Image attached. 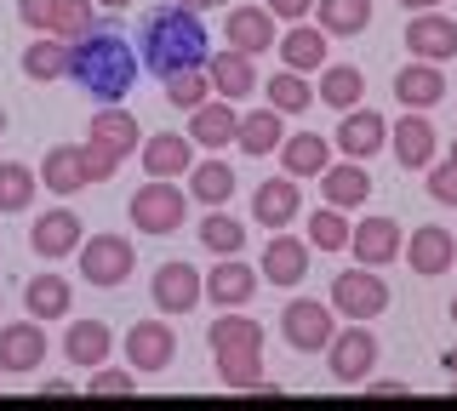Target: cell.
Here are the masks:
<instances>
[{
  "mask_svg": "<svg viewBox=\"0 0 457 411\" xmlns=\"http://www.w3.org/2000/svg\"><path fill=\"white\" fill-rule=\"evenodd\" d=\"M206 52H212L206 23L189 6H154L143 18V63L161 80L183 75V69H206Z\"/></svg>",
  "mask_w": 457,
  "mask_h": 411,
  "instance_id": "obj_1",
  "label": "cell"
},
{
  "mask_svg": "<svg viewBox=\"0 0 457 411\" xmlns=\"http://www.w3.org/2000/svg\"><path fill=\"white\" fill-rule=\"evenodd\" d=\"M69 75H75V86L86 97H97V103H120V97L137 86V52L126 46L120 35L92 29V35H80L75 46H69Z\"/></svg>",
  "mask_w": 457,
  "mask_h": 411,
  "instance_id": "obj_2",
  "label": "cell"
},
{
  "mask_svg": "<svg viewBox=\"0 0 457 411\" xmlns=\"http://www.w3.org/2000/svg\"><path fill=\"white\" fill-rule=\"evenodd\" d=\"M212 360L228 389H263V325L246 315H223L212 325Z\"/></svg>",
  "mask_w": 457,
  "mask_h": 411,
  "instance_id": "obj_3",
  "label": "cell"
},
{
  "mask_svg": "<svg viewBox=\"0 0 457 411\" xmlns=\"http://www.w3.org/2000/svg\"><path fill=\"white\" fill-rule=\"evenodd\" d=\"M114 166H120V160H114V154H104L97 144H80V149H75V144H57V149L46 154V172H40V177H46L52 194H75L80 183L114 177Z\"/></svg>",
  "mask_w": 457,
  "mask_h": 411,
  "instance_id": "obj_4",
  "label": "cell"
},
{
  "mask_svg": "<svg viewBox=\"0 0 457 411\" xmlns=\"http://www.w3.org/2000/svg\"><path fill=\"white\" fill-rule=\"evenodd\" d=\"M18 18L29 23V29H46L57 40H69V35H92L97 29V18H92V0H18Z\"/></svg>",
  "mask_w": 457,
  "mask_h": 411,
  "instance_id": "obj_5",
  "label": "cell"
},
{
  "mask_svg": "<svg viewBox=\"0 0 457 411\" xmlns=\"http://www.w3.org/2000/svg\"><path fill=\"white\" fill-rule=\"evenodd\" d=\"M132 268H137V251H132V240H120V234H92L80 246V275L92 280V286H120Z\"/></svg>",
  "mask_w": 457,
  "mask_h": 411,
  "instance_id": "obj_6",
  "label": "cell"
},
{
  "mask_svg": "<svg viewBox=\"0 0 457 411\" xmlns=\"http://www.w3.org/2000/svg\"><path fill=\"white\" fill-rule=\"evenodd\" d=\"M183 206H189V201H183L166 177H154V183H143V189L132 194V223L143 234H171L183 223Z\"/></svg>",
  "mask_w": 457,
  "mask_h": 411,
  "instance_id": "obj_7",
  "label": "cell"
},
{
  "mask_svg": "<svg viewBox=\"0 0 457 411\" xmlns=\"http://www.w3.org/2000/svg\"><path fill=\"white\" fill-rule=\"evenodd\" d=\"M280 332H286V343H292L297 354L332 349V308H326V303H314V297H297V303H286Z\"/></svg>",
  "mask_w": 457,
  "mask_h": 411,
  "instance_id": "obj_8",
  "label": "cell"
},
{
  "mask_svg": "<svg viewBox=\"0 0 457 411\" xmlns=\"http://www.w3.org/2000/svg\"><path fill=\"white\" fill-rule=\"evenodd\" d=\"M149 292H154V303H161L166 315H189L200 297H206V275H200L195 263H161Z\"/></svg>",
  "mask_w": 457,
  "mask_h": 411,
  "instance_id": "obj_9",
  "label": "cell"
},
{
  "mask_svg": "<svg viewBox=\"0 0 457 411\" xmlns=\"http://www.w3.org/2000/svg\"><path fill=\"white\" fill-rule=\"evenodd\" d=\"M332 303L349 320H371V315H383V308H389V286H383L378 275H366V268H349V275L332 280Z\"/></svg>",
  "mask_w": 457,
  "mask_h": 411,
  "instance_id": "obj_10",
  "label": "cell"
},
{
  "mask_svg": "<svg viewBox=\"0 0 457 411\" xmlns=\"http://www.w3.org/2000/svg\"><path fill=\"white\" fill-rule=\"evenodd\" d=\"M406 52L418 63H446L457 58V23L452 18H435V12H418L406 23Z\"/></svg>",
  "mask_w": 457,
  "mask_h": 411,
  "instance_id": "obj_11",
  "label": "cell"
},
{
  "mask_svg": "<svg viewBox=\"0 0 457 411\" xmlns=\"http://www.w3.org/2000/svg\"><path fill=\"white\" fill-rule=\"evenodd\" d=\"M29 240H35V251H40V258H69V251H80V246H86L80 218H75L69 206L40 211V218H35V229H29Z\"/></svg>",
  "mask_w": 457,
  "mask_h": 411,
  "instance_id": "obj_12",
  "label": "cell"
},
{
  "mask_svg": "<svg viewBox=\"0 0 457 411\" xmlns=\"http://www.w3.org/2000/svg\"><path fill=\"white\" fill-rule=\"evenodd\" d=\"M171 354H178V337L166 332V320H137L132 332H126V360H132L137 372H166Z\"/></svg>",
  "mask_w": 457,
  "mask_h": 411,
  "instance_id": "obj_13",
  "label": "cell"
},
{
  "mask_svg": "<svg viewBox=\"0 0 457 411\" xmlns=\"http://www.w3.org/2000/svg\"><path fill=\"white\" fill-rule=\"evenodd\" d=\"M349 246H354V258H361L366 268H378V263H389L400 246H406V234H400V223L395 218H366L361 229L349 234Z\"/></svg>",
  "mask_w": 457,
  "mask_h": 411,
  "instance_id": "obj_14",
  "label": "cell"
},
{
  "mask_svg": "<svg viewBox=\"0 0 457 411\" xmlns=\"http://www.w3.org/2000/svg\"><path fill=\"white\" fill-rule=\"evenodd\" d=\"M371 360H378V337L371 332H343V337H332V377L337 382H361L366 372H371Z\"/></svg>",
  "mask_w": 457,
  "mask_h": 411,
  "instance_id": "obj_15",
  "label": "cell"
},
{
  "mask_svg": "<svg viewBox=\"0 0 457 411\" xmlns=\"http://www.w3.org/2000/svg\"><path fill=\"white\" fill-rule=\"evenodd\" d=\"M406 263L418 268V275H446V268L457 263V240L428 223V229H418V234L406 240Z\"/></svg>",
  "mask_w": 457,
  "mask_h": 411,
  "instance_id": "obj_16",
  "label": "cell"
},
{
  "mask_svg": "<svg viewBox=\"0 0 457 411\" xmlns=\"http://www.w3.org/2000/svg\"><path fill=\"white\" fill-rule=\"evenodd\" d=\"M46 360V337H40V325H6L0 332V372H35V366Z\"/></svg>",
  "mask_w": 457,
  "mask_h": 411,
  "instance_id": "obj_17",
  "label": "cell"
},
{
  "mask_svg": "<svg viewBox=\"0 0 457 411\" xmlns=\"http://www.w3.org/2000/svg\"><path fill=\"white\" fill-rule=\"evenodd\" d=\"M297 183L292 177H269V183H257V194H252V211H257V223H269V229H286V223L297 218Z\"/></svg>",
  "mask_w": 457,
  "mask_h": 411,
  "instance_id": "obj_18",
  "label": "cell"
},
{
  "mask_svg": "<svg viewBox=\"0 0 457 411\" xmlns=\"http://www.w3.org/2000/svg\"><path fill=\"white\" fill-rule=\"evenodd\" d=\"M383 115H371V109H354V115H343L337 126V149L349 154V160H366V154H378L383 149Z\"/></svg>",
  "mask_w": 457,
  "mask_h": 411,
  "instance_id": "obj_19",
  "label": "cell"
},
{
  "mask_svg": "<svg viewBox=\"0 0 457 411\" xmlns=\"http://www.w3.org/2000/svg\"><path fill=\"white\" fill-rule=\"evenodd\" d=\"M303 275H309V251H303V240L275 234V240H269V251H263V280H275V286H297Z\"/></svg>",
  "mask_w": 457,
  "mask_h": 411,
  "instance_id": "obj_20",
  "label": "cell"
},
{
  "mask_svg": "<svg viewBox=\"0 0 457 411\" xmlns=\"http://www.w3.org/2000/svg\"><path fill=\"white\" fill-rule=\"evenodd\" d=\"M228 46L235 52H269L275 46V18L269 12H257V6H240V12H228Z\"/></svg>",
  "mask_w": 457,
  "mask_h": 411,
  "instance_id": "obj_21",
  "label": "cell"
},
{
  "mask_svg": "<svg viewBox=\"0 0 457 411\" xmlns=\"http://www.w3.org/2000/svg\"><path fill=\"white\" fill-rule=\"evenodd\" d=\"M252 292H257V275H252V268L240 263V258H223V263L206 275V297H212V303H228V308H240Z\"/></svg>",
  "mask_w": 457,
  "mask_h": 411,
  "instance_id": "obj_22",
  "label": "cell"
},
{
  "mask_svg": "<svg viewBox=\"0 0 457 411\" xmlns=\"http://www.w3.org/2000/svg\"><path fill=\"white\" fill-rule=\"evenodd\" d=\"M92 144L114 154V160H126L132 149H143V137H137V120L132 115H120V109H104V115H92Z\"/></svg>",
  "mask_w": 457,
  "mask_h": 411,
  "instance_id": "obj_23",
  "label": "cell"
},
{
  "mask_svg": "<svg viewBox=\"0 0 457 411\" xmlns=\"http://www.w3.org/2000/svg\"><path fill=\"white\" fill-rule=\"evenodd\" d=\"M395 97L406 109H428V103L446 97V75L428 69V63H411V69H400V75H395Z\"/></svg>",
  "mask_w": 457,
  "mask_h": 411,
  "instance_id": "obj_24",
  "label": "cell"
},
{
  "mask_svg": "<svg viewBox=\"0 0 457 411\" xmlns=\"http://www.w3.org/2000/svg\"><path fill=\"white\" fill-rule=\"evenodd\" d=\"M235 132H240V115L228 103H200L195 115H189V137H195V144H206V149L235 144Z\"/></svg>",
  "mask_w": 457,
  "mask_h": 411,
  "instance_id": "obj_25",
  "label": "cell"
},
{
  "mask_svg": "<svg viewBox=\"0 0 457 411\" xmlns=\"http://www.w3.org/2000/svg\"><path fill=\"white\" fill-rule=\"evenodd\" d=\"M395 154H400V166L423 172V166L435 160V126H428L423 115H406L395 126Z\"/></svg>",
  "mask_w": 457,
  "mask_h": 411,
  "instance_id": "obj_26",
  "label": "cell"
},
{
  "mask_svg": "<svg viewBox=\"0 0 457 411\" xmlns=\"http://www.w3.org/2000/svg\"><path fill=\"white\" fill-rule=\"evenodd\" d=\"M143 166H149V177H178V172H189V137H178V132H161V137H149L143 144Z\"/></svg>",
  "mask_w": 457,
  "mask_h": 411,
  "instance_id": "obj_27",
  "label": "cell"
},
{
  "mask_svg": "<svg viewBox=\"0 0 457 411\" xmlns=\"http://www.w3.org/2000/svg\"><path fill=\"white\" fill-rule=\"evenodd\" d=\"M63 354L75 366H104L109 360V325L104 320H75L63 337Z\"/></svg>",
  "mask_w": 457,
  "mask_h": 411,
  "instance_id": "obj_28",
  "label": "cell"
},
{
  "mask_svg": "<svg viewBox=\"0 0 457 411\" xmlns=\"http://www.w3.org/2000/svg\"><path fill=\"white\" fill-rule=\"evenodd\" d=\"M320 189H326V206H361L366 194H371V177L349 160V166H326Z\"/></svg>",
  "mask_w": 457,
  "mask_h": 411,
  "instance_id": "obj_29",
  "label": "cell"
},
{
  "mask_svg": "<svg viewBox=\"0 0 457 411\" xmlns=\"http://www.w3.org/2000/svg\"><path fill=\"white\" fill-rule=\"evenodd\" d=\"M206 75H212V86H218L223 97H246V92L257 86V75H252V58H246V52H235V46H228V52H218Z\"/></svg>",
  "mask_w": 457,
  "mask_h": 411,
  "instance_id": "obj_30",
  "label": "cell"
},
{
  "mask_svg": "<svg viewBox=\"0 0 457 411\" xmlns=\"http://www.w3.org/2000/svg\"><path fill=\"white\" fill-rule=\"evenodd\" d=\"M280 160H286V177H320L326 172V137H314V132L286 137Z\"/></svg>",
  "mask_w": 457,
  "mask_h": 411,
  "instance_id": "obj_31",
  "label": "cell"
},
{
  "mask_svg": "<svg viewBox=\"0 0 457 411\" xmlns=\"http://www.w3.org/2000/svg\"><path fill=\"white\" fill-rule=\"evenodd\" d=\"M320 29H332V35H361L366 23H371V0H320Z\"/></svg>",
  "mask_w": 457,
  "mask_h": 411,
  "instance_id": "obj_32",
  "label": "cell"
},
{
  "mask_svg": "<svg viewBox=\"0 0 457 411\" xmlns=\"http://www.w3.org/2000/svg\"><path fill=\"white\" fill-rule=\"evenodd\" d=\"M280 58H286V69H320L326 63V29H292L280 40Z\"/></svg>",
  "mask_w": 457,
  "mask_h": 411,
  "instance_id": "obj_33",
  "label": "cell"
},
{
  "mask_svg": "<svg viewBox=\"0 0 457 411\" xmlns=\"http://www.w3.org/2000/svg\"><path fill=\"white\" fill-rule=\"evenodd\" d=\"M23 303H29V315H35V320H57V315L69 308V280L35 275V280H29V297H23Z\"/></svg>",
  "mask_w": 457,
  "mask_h": 411,
  "instance_id": "obj_34",
  "label": "cell"
},
{
  "mask_svg": "<svg viewBox=\"0 0 457 411\" xmlns=\"http://www.w3.org/2000/svg\"><path fill=\"white\" fill-rule=\"evenodd\" d=\"M361 92H366V75H361V69H349V63L326 69V80H320V97H326L332 109H343V115H349V109L361 103Z\"/></svg>",
  "mask_w": 457,
  "mask_h": 411,
  "instance_id": "obj_35",
  "label": "cell"
},
{
  "mask_svg": "<svg viewBox=\"0 0 457 411\" xmlns=\"http://www.w3.org/2000/svg\"><path fill=\"white\" fill-rule=\"evenodd\" d=\"M23 75H29V80H57V75H69V46H63V40H35V46L23 52Z\"/></svg>",
  "mask_w": 457,
  "mask_h": 411,
  "instance_id": "obj_36",
  "label": "cell"
},
{
  "mask_svg": "<svg viewBox=\"0 0 457 411\" xmlns=\"http://www.w3.org/2000/svg\"><path fill=\"white\" fill-rule=\"evenodd\" d=\"M309 103H314V92H309L303 75H292V69H286V75L269 80V109H275V115H303Z\"/></svg>",
  "mask_w": 457,
  "mask_h": 411,
  "instance_id": "obj_37",
  "label": "cell"
},
{
  "mask_svg": "<svg viewBox=\"0 0 457 411\" xmlns=\"http://www.w3.org/2000/svg\"><path fill=\"white\" fill-rule=\"evenodd\" d=\"M228 194H235V172H228L223 160H200L195 166V201L200 206H223Z\"/></svg>",
  "mask_w": 457,
  "mask_h": 411,
  "instance_id": "obj_38",
  "label": "cell"
},
{
  "mask_svg": "<svg viewBox=\"0 0 457 411\" xmlns=\"http://www.w3.org/2000/svg\"><path fill=\"white\" fill-rule=\"evenodd\" d=\"M240 149L246 154H269V149H280V115L269 109V115H240Z\"/></svg>",
  "mask_w": 457,
  "mask_h": 411,
  "instance_id": "obj_39",
  "label": "cell"
},
{
  "mask_svg": "<svg viewBox=\"0 0 457 411\" xmlns=\"http://www.w3.org/2000/svg\"><path fill=\"white\" fill-rule=\"evenodd\" d=\"M29 201H35V172L6 160L0 166V211H29Z\"/></svg>",
  "mask_w": 457,
  "mask_h": 411,
  "instance_id": "obj_40",
  "label": "cell"
},
{
  "mask_svg": "<svg viewBox=\"0 0 457 411\" xmlns=\"http://www.w3.org/2000/svg\"><path fill=\"white\" fill-rule=\"evenodd\" d=\"M200 246H206V251H223V258H228V251L246 246V229H240L235 218H223V211H212V218L200 223Z\"/></svg>",
  "mask_w": 457,
  "mask_h": 411,
  "instance_id": "obj_41",
  "label": "cell"
},
{
  "mask_svg": "<svg viewBox=\"0 0 457 411\" xmlns=\"http://www.w3.org/2000/svg\"><path fill=\"white\" fill-rule=\"evenodd\" d=\"M206 86H212L206 69H183V75H171V80H166V97H171L178 109H189V115H195V109L206 103Z\"/></svg>",
  "mask_w": 457,
  "mask_h": 411,
  "instance_id": "obj_42",
  "label": "cell"
},
{
  "mask_svg": "<svg viewBox=\"0 0 457 411\" xmlns=\"http://www.w3.org/2000/svg\"><path fill=\"white\" fill-rule=\"evenodd\" d=\"M309 240H314L320 251H343V246H349V223H343V211H337V206L314 211V218H309Z\"/></svg>",
  "mask_w": 457,
  "mask_h": 411,
  "instance_id": "obj_43",
  "label": "cell"
},
{
  "mask_svg": "<svg viewBox=\"0 0 457 411\" xmlns=\"http://www.w3.org/2000/svg\"><path fill=\"white\" fill-rule=\"evenodd\" d=\"M428 194H435L440 206H457V160H440L435 172H428Z\"/></svg>",
  "mask_w": 457,
  "mask_h": 411,
  "instance_id": "obj_44",
  "label": "cell"
},
{
  "mask_svg": "<svg viewBox=\"0 0 457 411\" xmlns=\"http://www.w3.org/2000/svg\"><path fill=\"white\" fill-rule=\"evenodd\" d=\"M86 394H104V400H114V394H120V400H126V394H132V377H126V372H109V366H97V377H92V389H86Z\"/></svg>",
  "mask_w": 457,
  "mask_h": 411,
  "instance_id": "obj_45",
  "label": "cell"
},
{
  "mask_svg": "<svg viewBox=\"0 0 457 411\" xmlns=\"http://www.w3.org/2000/svg\"><path fill=\"white\" fill-rule=\"evenodd\" d=\"M314 0H269V18H303Z\"/></svg>",
  "mask_w": 457,
  "mask_h": 411,
  "instance_id": "obj_46",
  "label": "cell"
},
{
  "mask_svg": "<svg viewBox=\"0 0 457 411\" xmlns=\"http://www.w3.org/2000/svg\"><path fill=\"white\" fill-rule=\"evenodd\" d=\"M440 366H446V377H452V382H457V343H452V349H446V360H440Z\"/></svg>",
  "mask_w": 457,
  "mask_h": 411,
  "instance_id": "obj_47",
  "label": "cell"
},
{
  "mask_svg": "<svg viewBox=\"0 0 457 411\" xmlns=\"http://www.w3.org/2000/svg\"><path fill=\"white\" fill-rule=\"evenodd\" d=\"M171 6H189V12H200V6H218V0H171Z\"/></svg>",
  "mask_w": 457,
  "mask_h": 411,
  "instance_id": "obj_48",
  "label": "cell"
},
{
  "mask_svg": "<svg viewBox=\"0 0 457 411\" xmlns=\"http://www.w3.org/2000/svg\"><path fill=\"white\" fill-rule=\"evenodd\" d=\"M400 6H411V12H428V6H440V0H400Z\"/></svg>",
  "mask_w": 457,
  "mask_h": 411,
  "instance_id": "obj_49",
  "label": "cell"
},
{
  "mask_svg": "<svg viewBox=\"0 0 457 411\" xmlns=\"http://www.w3.org/2000/svg\"><path fill=\"white\" fill-rule=\"evenodd\" d=\"M97 6H114V12H120V6H132V0H97Z\"/></svg>",
  "mask_w": 457,
  "mask_h": 411,
  "instance_id": "obj_50",
  "label": "cell"
},
{
  "mask_svg": "<svg viewBox=\"0 0 457 411\" xmlns=\"http://www.w3.org/2000/svg\"><path fill=\"white\" fill-rule=\"evenodd\" d=\"M452 325H457V297H452Z\"/></svg>",
  "mask_w": 457,
  "mask_h": 411,
  "instance_id": "obj_51",
  "label": "cell"
},
{
  "mask_svg": "<svg viewBox=\"0 0 457 411\" xmlns=\"http://www.w3.org/2000/svg\"><path fill=\"white\" fill-rule=\"evenodd\" d=\"M0 132H6V115H0Z\"/></svg>",
  "mask_w": 457,
  "mask_h": 411,
  "instance_id": "obj_52",
  "label": "cell"
},
{
  "mask_svg": "<svg viewBox=\"0 0 457 411\" xmlns=\"http://www.w3.org/2000/svg\"><path fill=\"white\" fill-rule=\"evenodd\" d=\"M452 160H457V144H452Z\"/></svg>",
  "mask_w": 457,
  "mask_h": 411,
  "instance_id": "obj_53",
  "label": "cell"
}]
</instances>
